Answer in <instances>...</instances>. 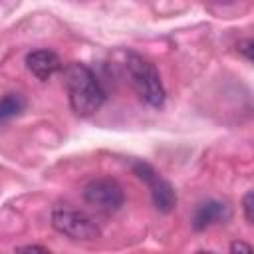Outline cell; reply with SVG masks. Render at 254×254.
Segmentation results:
<instances>
[{
	"instance_id": "obj_1",
	"label": "cell",
	"mask_w": 254,
	"mask_h": 254,
	"mask_svg": "<svg viewBox=\"0 0 254 254\" xmlns=\"http://www.w3.org/2000/svg\"><path fill=\"white\" fill-rule=\"evenodd\" d=\"M65 91L69 105L75 115L79 117H91L95 115L103 101H105V89L91 67L79 62H71L65 71Z\"/></svg>"
},
{
	"instance_id": "obj_2",
	"label": "cell",
	"mask_w": 254,
	"mask_h": 254,
	"mask_svg": "<svg viewBox=\"0 0 254 254\" xmlns=\"http://www.w3.org/2000/svg\"><path fill=\"white\" fill-rule=\"evenodd\" d=\"M125 71H127V77H129L133 89L147 105L161 107L165 103V87L161 83V75L149 60H145L137 54H127L125 56Z\"/></svg>"
},
{
	"instance_id": "obj_3",
	"label": "cell",
	"mask_w": 254,
	"mask_h": 254,
	"mask_svg": "<svg viewBox=\"0 0 254 254\" xmlns=\"http://www.w3.org/2000/svg\"><path fill=\"white\" fill-rule=\"evenodd\" d=\"M52 226L73 240H95L101 234L99 224L83 210L71 208V206H56L52 210Z\"/></svg>"
},
{
	"instance_id": "obj_4",
	"label": "cell",
	"mask_w": 254,
	"mask_h": 254,
	"mask_svg": "<svg viewBox=\"0 0 254 254\" xmlns=\"http://www.w3.org/2000/svg\"><path fill=\"white\" fill-rule=\"evenodd\" d=\"M133 173L149 187L153 204L157 206V210L161 212H171L177 206V194L173 185L161 177V173H157L149 163L145 161H133Z\"/></svg>"
},
{
	"instance_id": "obj_5",
	"label": "cell",
	"mask_w": 254,
	"mask_h": 254,
	"mask_svg": "<svg viewBox=\"0 0 254 254\" xmlns=\"http://www.w3.org/2000/svg\"><path fill=\"white\" fill-rule=\"evenodd\" d=\"M83 200L87 204H91L93 208L109 214L115 212L123 206L125 202V192L121 189V185L113 179H93L85 185L83 189Z\"/></svg>"
},
{
	"instance_id": "obj_6",
	"label": "cell",
	"mask_w": 254,
	"mask_h": 254,
	"mask_svg": "<svg viewBox=\"0 0 254 254\" xmlns=\"http://www.w3.org/2000/svg\"><path fill=\"white\" fill-rule=\"evenodd\" d=\"M232 216V210L228 206V202L224 200H206L200 202L192 214V228L194 230H206L214 224H226Z\"/></svg>"
},
{
	"instance_id": "obj_7",
	"label": "cell",
	"mask_w": 254,
	"mask_h": 254,
	"mask_svg": "<svg viewBox=\"0 0 254 254\" xmlns=\"http://www.w3.org/2000/svg\"><path fill=\"white\" fill-rule=\"evenodd\" d=\"M26 67L32 75H36L40 81L50 79L56 71L62 69V60L52 50H34L26 56Z\"/></svg>"
},
{
	"instance_id": "obj_8",
	"label": "cell",
	"mask_w": 254,
	"mask_h": 254,
	"mask_svg": "<svg viewBox=\"0 0 254 254\" xmlns=\"http://www.w3.org/2000/svg\"><path fill=\"white\" fill-rule=\"evenodd\" d=\"M26 109V99L20 93H6L0 99V125L18 117Z\"/></svg>"
},
{
	"instance_id": "obj_9",
	"label": "cell",
	"mask_w": 254,
	"mask_h": 254,
	"mask_svg": "<svg viewBox=\"0 0 254 254\" xmlns=\"http://www.w3.org/2000/svg\"><path fill=\"white\" fill-rule=\"evenodd\" d=\"M242 210H244L246 222L252 224V220H254V192L252 190H248L244 194V198H242Z\"/></svg>"
},
{
	"instance_id": "obj_10",
	"label": "cell",
	"mask_w": 254,
	"mask_h": 254,
	"mask_svg": "<svg viewBox=\"0 0 254 254\" xmlns=\"http://www.w3.org/2000/svg\"><path fill=\"white\" fill-rule=\"evenodd\" d=\"M238 50L246 56V60H252V40L248 38V40H242L240 44H238Z\"/></svg>"
},
{
	"instance_id": "obj_11",
	"label": "cell",
	"mask_w": 254,
	"mask_h": 254,
	"mask_svg": "<svg viewBox=\"0 0 254 254\" xmlns=\"http://www.w3.org/2000/svg\"><path fill=\"white\" fill-rule=\"evenodd\" d=\"M230 250L232 252H250L252 250V246L250 244H246V242H240V240H236V242H232V246H230Z\"/></svg>"
},
{
	"instance_id": "obj_12",
	"label": "cell",
	"mask_w": 254,
	"mask_h": 254,
	"mask_svg": "<svg viewBox=\"0 0 254 254\" xmlns=\"http://www.w3.org/2000/svg\"><path fill=\"white\" fill-rule=\"evenodd\" d=\"M18 250H28V252H48L46 246H36V244H32V246H20Z\"/></svg>"
},
{
	"instance_id": "obj_13",
	"label": "cell",
	"mask_w": 254,
	"mask_h": 254,
	"mask_svg": "<svg viewBox=\"0 0 254 254\" xmlns=\"http://www.w3.org/2000/svg\"><path fill=\"white\" fill-rule=\"evenodd\" d=\"M216 2H224V4H228V2H234V0H216Z\"/></svg>"
}]
</instances>
